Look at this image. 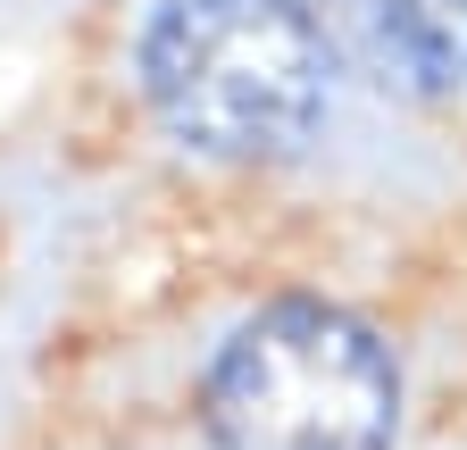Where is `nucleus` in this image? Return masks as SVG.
Segmentation results:
<instances>
[{
  "instance_id": "nucleus-1",
  "label": "nucleus",
  "mask_w": 467,
  "mask_h": 450,
  "mask_svg": "<svg viewBox=\"0 0 467 450\" xmlns=\"http://www.w3.org/2000/svg\"><path fill=\"white\" fill-rule=\"evenodd\" d=\"M134 67L159 126L225 167L292 159L334 100V42L309 0H159Z\"/></svg>"
},
{
  "instance_id": "nucleus-2",
  "label": "nucleus",
  "mask_w": 467,
  "mask_h": 450,
  "mask_svg": "<svg viewBox=\"0 0 467 450\" xmlns=\"http://www.w3.org/2000/svg\"><path fill=\"white\" fill-rule=\"evenodd\" d=\"M201 425L217 450H392V343L334 301H275L217 343L201 375Z\"/></svg>"
},
{
  "instance_id": "nucleus-3",
  "label": "nucleus",
  "mask_w": 467,
  "mask_h": 450,
  "mask_svg": "<svg viewBox=\"0 0 467 450\" xmlns=\"http://www.w3.org/2000/svg\"><path fill=\"white\" fill-rule=\"evenodd\" d=\"M359 67L400 100H467V0H342Z\"/></svg>"
}]
</instances>
